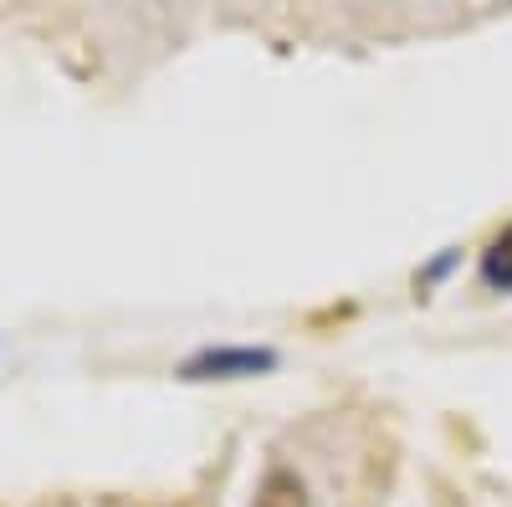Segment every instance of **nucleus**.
<instances>
[{
    "mask_svg": "<svg viewBox=\"0 0 512 507\" xmlns=\"http://www.w3.org/2000/svg\"><path fill=\"white\" fill-rule=\"evenodd\" d=\"M256 507H308L303 482H297L292 472H267L262 492H256Z\"/></svg>",
    "mask_w": 512,
    "mask_h": 507,
    "instance_id": "f03ea898",
    "label": "nucleus"
},
{
    "mask_svg": "<svg viewBox=\"0 0 512 507\" xmlns=\"http://www.w3.org/2000/svg\"><path fill=\"white\" fill-rule=\"evenodd\" d=\"M482 277L492 282V287H502V292H512V226L487 246V257H482Z\"/></svg>",
    "mask_w": 512,
    "mask_h": 507,
    "instance_id": "7ed1b4c3",
    "label": "nucleus"
},
{
    "mask_svg": "<svg viewBox=\"0 0 512 507\" xmlns=\"http://www.w3.org/2000/svg\"><path fill=\"white\" fill-rule=\"evenodd\" d=\"M272 354L267 349H216V354H200L185 374L190 379H205V374H256V369H267Z\"/></svg>",
    "mask_w": 512,
    "mask_h": 507,
    "instance_id": "f257e3e1",
    "label": "nucleus"
}]
</instances>
